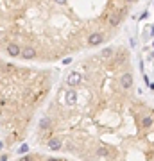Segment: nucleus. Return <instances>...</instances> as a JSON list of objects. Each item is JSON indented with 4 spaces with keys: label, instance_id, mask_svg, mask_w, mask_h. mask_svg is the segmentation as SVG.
Instances as JSON below:
<instances>
[{
    "label": "nucleus",
    "instance_id": "obj_2",
    "mask_svg": "<svg viewBox=\"0 0 154 161\" xmlns=\"http://www.w3.org/2000/svg\"><path fill=\"white\" fill-rule=\"evenodd\" d=\"M13 161H74L67 156H52V154H47V152H29V154H24L20 156L18 159H13Z\"/></svg>",
    "mask_w": 154,
    "mask_h": 161
},
{
    "label": "nucleus",
    "instance_id": "obj_5",
    "mask_svg": "<svg viewBox=\"0 0 154 161\" xmlns=\"http://www.w3.org/2000/svg\"><path fill=\"white\" fill-rule=\"evenodd\" d=\"M124 2H125V4H135L136 0H124Z\"/></svg>",
    "mask_w": 154,
    "mask_h": 161
},
{
    "label": "nucleus",
    "instance_id": "obj_3",
    "mask_svg": "<svg viewBox=\"0 0 154 161\" xmlns=\"http://www.w3.org/2000/svg\"><path fill=\"white\" fill-rule=\"evenodd\" d=\"M107 39H109V36H107L106 32H102V31H95V32H92L90 36H88V39H86V47H88V49H95V47L102 45V43L107 41Z\"/></svg>",
    "mask_w": 154,
    "mask_h": 161
},
{
    "label": "nucleus",
    "instance_id": "obj_6",
    "mask_svg": "<svg viewBox=\"0 0 154 161\" xmlns=\"http://www.w3.org/2000/svg\"><path fill=\"white\" fill-rule=\"evenodd\" d=\"M152 45H154V43H152Z\"/></svg>",
    "mask_w": 154,
    "mask_h": 161
},
{
    "label": "nucleus",
    "instance_id": "obj_1",
    "mask_svg": "<svg viewBox=\"0 0 154 161\" xmlns=\"http://www.w3.org/2000/svg\"><path fill=\"white\" fill-rule=\"evenodd\" d=\"M54 72L13 63L0 54V142L11 150L25 142L36 114L45 106Z\"/></svg>",
    "mask_w": 154,
    "mask_h": 161
},
{
    "label": "nucleus",
    "instance_id": "obj_4",
    "mask_svg": "<svg viewBox=\"0 0 154 161\" xmlns=\"http://www.w3.org/2000/svg\"><path fill=\"white\" fill-rule=\"evenodd\" d=\"M118 84H120V88H122L124 91H129L131 88H133V74H131L129 70L122 72V74L118 75Z\"/></svg>",
    "mask_w": 154,
    "mask_h": 161
}]
</instances>
